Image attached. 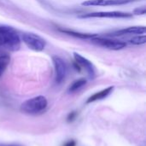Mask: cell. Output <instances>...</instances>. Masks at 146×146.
<instances>
[{
    "instance_id": "cell-1",
    "label": "cell",
    "mask_w": 146,
    "mask_h": 146,
    "mask_svg": "<svg viewBox=\"0 0 146 146\" xmlns=\"http://www.w3.org/2000/svg\"><path fill=\"white\" fill-rule=\"evenodd\" d=\"M20 46L21 39L17 32L12 27L0 25V48L15 51Z\"/></svg>"
},
{
    "instance_id": "cell-2",
    "label": "cell",
    "mask_w": 146,
    "mask_h": 146,
    "mask_svg": "<svg viewBox=\"0 0 146 146\" xmlns=\"http://www.w3.org/2000/svg\"><path fill=\"white\" fill-rule=\"evenodd\" d=\"M47 99L43 96H38L25 101L21 105V111L27 115H38L47 108Z\"/></svg>"
},
{
    "instance_id": "cell-3",
    "label": "cell",
    "mask_w": 146,
    "mask_h": 146,
    "mask_svg": "<svg viewBox=\"0 0 146 146\" xmlns=\"http://www.w3.org/2000/svg\"><path fill=\"white\" fill-rule=\"evenodd\" d=\"M22 41L30 50L37 52L42 51L46 45V41L42 37L32 33H23Z\"/></svg>"
},
{
    "instance_id": "cell-4",
    "label": "cell",
    "mask_w": 146,
    "mask_h": 146,
    "mask_svg": "<svg viewBox=\"0 0 146 146\" xmlns=\"http://www.w3.org/2000/svg\"><path fill=\"white\" fill-rule=\"evenodd\" d=\"M92 43H93L96 45L112 50H119L127 46L126 42L120 41V40H113L110 38H99V37H93L91 38Z\"/></svg>"
},
{
    "instance_id": "cell-5",
    "label": "cell",
    "mask_w": 146,
    "mask_h": 146,
    "mask_svg": "<svg viewBox=\"0 0 146 146\" xmlns=\"http://www.w3.org/2000/svg\"><path fill=\"white\" fill-rule=\"evenodd\" d=\"M133 14L121 11L93 12L79 15L80 18H131Z\"/></svg>"
},
{
    "instance_id": "cell-6",
    "label": "cell",
    "mask_w": 146,
    "mask_h": 146,
    "mask_svg": "<svg viewBox=\"0 0 146 146\" xmlns=\"http://www.w3.org/2000/svg\"><path fill=\"white\" fill-rule=\"evenodd\" d=\"M52 62L55 68V80L57 84H61L66 77V73H67L66 64L64 61L57 56H52Z\"/></svg>"
},
{
    "instance_id": "cell-7",
    "label": "cell",
    "mask_w": 146,
    "mask_h": 146,
    "mask_svg": "<svg viewBox=\"0 0 146 146\" xmlns=\"http://www.w3.org/2000/svg\"><path fill=\"white\" fill-rule=\"evenodd\" d=\"M74 58L75 60V62L80 68H83L86 69L90 79L93 80L96 77V68L91 61H89L88 59H86V57L82 56L81 55L76 52L74 53Z\"/></svg>"
},
{
    "instance_id": "cell-8",
    "label": "cell",
    "mask_w": 146,
    "mask_h": 146,
    "mask_svg": "<svg viewBox=\"0 0 146 146\" xmlns=\"http://www.w3.org/2000/svg\"><path fill=\"white\" fill-rule=\"evenodd\" d=\"M135 0H86L81 4L86 7L90 6H116L122 5Z\"/></svg>"
},
{
    "instance_id": "cell-9",
    "label": "cell",
    "mask_w": 146,
    "mask_h": 146,
    "mask_svg": "<svg viewBox=\"0 0 146 146\" xmlns=\"http://www.w3.org/2000/svg\"><path fill=\"white\" fill-rule=\"evenodd\" d=\"M145 32L146 27L145 26H135V27H130L127 28L118 30L111 35L121 36V35H125V34H145Z\"/></svg>"
},
{
    "instance_id": "cell-10",
    "label": "cell",
    "mask_w": 146,
    "mask_h": 146,
    "mask_svg": "<svg viewBox=\"0 0 146 146\" xmlns=\"http://www.w3.org/2000/svg\"><path fill=\"white\" fill-rule=\"evenodd\" d=\"M114 90V86H110L106 89H104L98 92H96L95 94L92 95L86 101V104H91V103H93V102H96V101H98V100H102L104 98H106L108 96H110L112 92Z\"/></svg>"
},
{
    "instance_id": "cell-11",
    "label": "cell",
    "mask_w": 146,
    "mask_h": 146,
    "mask_svg": "<svg viewBox=\"0 0 146 146\" xmlns=\"http://www.w3.org/2000/svg\"><path fill=\"white\" fill-rule=\"evenodd\" d=\"M60 32L66 33L68 35L70 36H74L75 38H92L95 36H97L96 34H88V33H77L72 30H67V29H59Z\"/></svg>"
},
{
    "instance_id": "cell-12",
    "label": "cell",
    "mask_w": 146,
    "mask_h": 146,
    "mask_svg": "<svg viewBox=\"0 0 146 146\" xmlns=\"http://www.w3.org/2000/svg\"><path fill=\"white\" fill-rule=\"evenodd\" d=\"M10 62V56L8 54H2L0 55V77L5 72L7 67L9 66Z\"/></svg>"
},
{
    "instance_id": "cell-13",
    "label": "cell",
    "mask_w": 146,
    "mask_h": 146,
    "mask_svg": "<svg viewBox=\"0 0 146 146\" xmlns=\"http://www.w3.org/2000/svg\"><path fill=\"white\" fill-rule=\"evenodd\" d=\"M86 84V80L84 79V78H81V79H79L75 81H74L69 88H68V92H74L78 90H80L81 87H83Z\"/></svg>"
},
{
    "instance_id": "cell-14",
    "label": "cell",
    "mask_w": 146,
    "mask_h": 146,
    "mask_svg": "<svg viewBox=\"0 0 146 146\" xmlns=\"http://www.w3.org/2000/svg\"><path fill=\"white\" fill-rule=\"evenodd\" d=\"M130 43L135 45H140L144 44L146 43V36L145 35H139L132 38L130 39Z\"/></svg>"
},
{
    "instance_id": "cell-15",
    "label": "cell",
    "mask_w": 146,
    "mask_h": 146,
    "mask_svg": "<svg viewBox=\"0 0 146 146\" xmlns=\"http://www.w3.org/2000/svg\"><path fill=\"white\" fill-rule=\"evenodd\" d=\"M146 9L145 6L143 7H139V8H136L133 10V15H145Z\"/></svg>"
},
{
    "instance_id": "cell-16",
    "label": "cell",
    "mask_w": 146,
    "mask_h": 146,
    "mask_svg": "<svg viewBox=\"0 0 146 146\" xmlns=\"http://www.w3.org/2000/svg\"><path fill=\"white\" fill-rule=\"evenodd\" d=\"M76 145V142L75 141H74V140H69V141H68L64 146H75Z\"/></svg>"
},
{
    "instance_id": "cell-17",
    "label": "cell",
    "mask_w": 146,
    "mask_h": 146,
    "mask_svg": "<svg viewBox=\"0 0 146 146\" xmlns=\"http://www.w3.org/2000/svg\"><path fill=\"white\" fill-rule=\"evenodd\" d=\"M0 146H20L18 145H14V144H1Z\"/></svg>"
}]
</instances>
